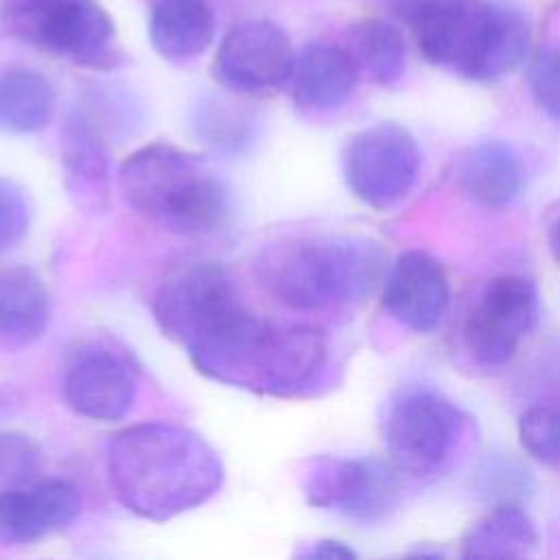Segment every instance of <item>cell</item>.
<instances>
[{
    "label": "cell",
    "instance_id": "cell-15",
    "mask_svg": "<svg viewBox=\"0 0 560 560\" xmlns=\"http://www.w3.org/2000/svg\"><path fill=\"white\" fill-rule=\"evenodd\" d=\"M81 510L77 488L63 479L31 481L0 494V540L26 545L68 527Z\"/></svg>",
    "mask_w": 560,
    "mask_h": 560
},
{
    "label": "cell",
    "instance_id": "cell-3",
    "mask_svg": "<svg viewBox=\"0 0 560 560\" xmlns=\"http://www.w3.org/2000/svg\"><path fill=\"white\" fill-rule=\"evenodd\" d=\"M129 208L175 234H208L223 225L230 197L223 179L199 155L155 142L133 151L118 168Z\"/></svg>",
    "mask_w": 560,
    "mask_h": 560
},
{
    "label": "cell",
    "instance_id": "cell-27",
    "mask_svg": "<svg viewBox=\"0 0 560 560\" xmlns=\"http://www.w3.org/2000/svg\"><path fill=\"white\" fill-rule=\"evenodd\" d=\"M31 221V210L24 190L11 179L0 177V252L15 247Z\"/></svg>",
    "mask_w": 560,
    "mask_h": 560
},
{
    "label": "cell",
    "instance_id": "cell-13",
    "mask_svg": "<svg viewBox=\"0 0 560 560\" xmlns=\"http://www.w3.org/2000/svg\"><path fill=\"white\" fill-rule=\"evenodd\" d=\"M536 313L538 295L527 278L514 273L494 278L464 324L466 350L486 368L505 365L532 330Z\"/></svg>",
    "mask_w": 560,
    "mask_h": 560
},
{
    "label": "cell",
    "instance_id": "cell-12",
    "mask_svg": "<svg viewBox=\"0 0 560 560\" xmlns=\"http://www.w3.org/2000/svg\"><path fill=\"white\" fill-rule=\"evenodd\" d=\"M61 392L74 413L96 422H114L133 407L138 370L127 352L85 341L66 359Z\"/></svg>",
    "mask_w": 560,
    "mask_h": 560
},
{
    "label": "cell",
    "instance_id": "cell-23",
    "mask_svg": "<svg viewBox=\"0 0 560 560\" xmlns=\"http://www.w3.org/2000/svg\"><path fill=\"white\" fill-rule=\"evenodd\" d=\"M348 52L352 55L359 74H365L378 85L396 83L405 70L402 33L381 18L361 20L350 28Z\"/></svg>",
    "mask_w": 560,
    "mask_h": 560
},
{
    "label": "cell",
    "instance_id": "cell-28",
    "mask_svg": "<svg viewBox=\"0 0 560 560\" xmlns=\"http://www.w3.org/2000/svg\"><path fill=\"white\" fill-rule=\"evenodd\" d=\"M466 0H387L389 11L405 22L409 28L422 26L431 20H438L457 7H462Z\"/></svg>",
    "mask_w": 560,
    "mask_h": 560
},
{
    "label": "cell",
    "instance_id": "cell-7",
    "mask_svg": "<svg viewBox=\"0 0 560 560\" xmlns=\"http://www.w3.org/2000/svg\"><path fill=\"white\" fill-rule=\"evenodd\" d=\"M4 31L74 66L107 70L120 59L116 28L96 0H2Z\"/></svg>",
    "mask_w": 560,
    "mask_h": 560
},
{
    "label": "cell",
    "instance_id": "cell-16",
    "mask_svg": "<svg viewBox=\"0 0 560 560\" xmlns=\"http://www.w3.org/2000/svg\"><path fill=\"white\" fill-rule=\"evenodd\" d=\"M357 81L359 68L348 48L317 42L295 57L291 92L302 109L328 112L350 98Z\"/></svg>",
    "mask_w": 560,
    "mask_h": 560
},
{
    "label": "cell",
    "instance_id": "cell-8",
    "mask_svg": "<svg viewBox=\"0 0 560 560\" xmlns=\"http://www.w3.org/2000/svg\"><path fill=\"white\" fill-rule=\"evenodd\" d=\"M462 418L451 400L424 387L394 398L385 416V446L396 468L411 475L435 472L451 455Z\"/></svg>",
    "mask_w": 560,
    "mask_h": 560
},
{
    "label": "cell",
    "instance_id": "cell-20",
    "mask_svg": "<svg viewBox=\"0 0 560 560\" xmlns=\"http://www.w3.org/2000/svg\"><path fill=\"white\" fill-rule=\"evenodd\" d=\"M50 319V295L44 280L28 267L0 273V339L28 343L44 335Z\"/></svg>",
    "mask_w": 560,
    "mask_h": 560
},
{
    "label": "cell",
    "instance_id": "cell-18",
    "mask_svg": "<svg viewBox=\"0 0 560 560\" xmlns=\"http://www.w3.org/2000/svg\"><path fill=\"white\" fill-rule=\"evenodd\" d=\"M153 48L168 61L199 57L214 37V13L208 0H153L149 18Z\"/></svg>",
    "mask_w": 560,
    "mask_h": 560
},
{
    "label": "cell",
    "instance_id": "cell-1",
    "mask_svg": "<svg viewBox=\"0 0 560 560\" xmlns=\"http://www.w3.org/2000/svg\"><path fill=\"white\" fill-rule=\"evenodd\" d=\"M114 497L136 516L168 521L212 499L223 486V462L192 429L140 422L116 431L105 448Z\"/></svg>",
    "mask_w": 560,
    "mask_h": 560
},
{
    "label": "cell",
    "instance_id": "cell-4",
    "mask_svg": "<svg viewBox=\"0 0 560 560\" xmlns=\"http://www.w3.org/2000/svg\"><path fill=\"white\" fill-rule=\"evenodd\" d=\"M328 365V341L304 324H280L258 315L214 359L199 368L206 376L269 396H302Z\"/></svg>",
    "mask_w": 560,
    "mask_h": 560
},
{
    "label": "cell",
    "instance_id": "cell-11",
    "mask_svg": "<svg viewBox=\"0 0 560 560\" xmlns=\"http://www.w3.org/2000/svg\"><path fill=\"white\" fill-rule=\"evenodd\" d=\"M295 55L289 35L269 20H247L219 44L214 79L245 96H269L291 81Z\"/></svg>",
    "mask_w": 560,
    "mask_h": 560
},
{
    "label": "cell",
    "instance_id": "cell-5",
    "mask_svg": "<svg viewBox=\"0 0 560 560\" xmlns=\"http://www.w3.org/2000/svg\"><path fill=\"white\" fill-rule=\"evenodd\" d=\"M153 317L162 332L179 343L199 365L228 343L256 315L252 313L234 278L217 262H188L171 271L158 287Z\"/></svg>",
    "mask_w": 560,
    "mask_h": 560
},
{
    "label": "cell",
    "instance_id": "cell-9",
    "mask_svg": "<svg viewBox=\"0 0 560 560\" xmlns=\"http://www.w3.org/2000/svg\"><path fill=\"white\" fill-rule=\"evenodd\" d=\"M420 151L396 122H378L354 133L343 149V177L352 195L370 208L396 206L413 186Z\"/></svg>",
    "mask_w": 560,
    "mask_h": 560
},
{
    "label": "cell",
    "instance_id": "cell-17",
    "mask_svg": "<svg viewBox=\"0 0 560 560\" xmlns=\"http://www.w3.org/2000/svg\"><path fill=\"white\" fill-rule=\"evenodd\" d=\"M66 182L79 203L101 208L109 192V164L98 125L85 109H74L63 127L61 149Z\"/></svg>",
    "mask_w": 560,
    "mask_h": 560
},
{
    "label": "cell",
    "instance_id": "cell-30",
    "mask_svg": "<svg viewBox=\"0 0 560 560\" xmlns=\"http://www.w3.org/2000/svg\"><path fill=\"white\" fill-rule=\"evenodd\" d=\"M551 247H553V254H556V258L560 262V219L556 221L553 232H551Z\"/></svg>",
    "mask_w": 560,
    "mask_h": 560
},
{
    "label": "cell",
    "instance_id": "cell-26",
    "mask_svg": "<svg viewBox=\"0 0 560 560\" xmlns=\"http://www.w3.org/2000/svg\"><path fill=\"white\" fill-rule=\"evenodd\" d=\"M527 81L534 103L560 122V44L538 52L529 66Z\"/></svg>",
    "mask_w": 560,
    "mask_h": 560
},
{
    "label": "cell",
    "instance_id": "cell-6",
    "mask_svg": "<svg viewBox=\"0 0 560 560\" xmlns=\"http://www.w3.org/2000/svg\"><path fill=\"white\" fill-rule=\"evenodd\" d=\"M411 33L424 59L472 81L501 79L529 48V24L523 13L492 0H466Z\"/></svg>",
    "mask_w": 560,
    "mask_h": 560
},
{
    "label": "cell",
    "instance_id": "cell-25",
    "mask_svg": "<svg viewBox=\"0 0 560 560\" xmlns=\"http://www.w3.org/2000/svg\"><path fill=\"white\" fill-rule=\"evenodd\" d=\"M39 464V446L28 435L0 431V494L35 481Z\"/></svg>",
    "mask_w": 560,
    "mask_h": 560
},
{
    "label": "cell",
    "instance_id": "cell-19",
    "mask_svg": "<svg viewBox=\"0 0 560 560\" xmlns=\"http://www.w3.org/2000/svg\"><path fill=\"white\" fill-rule=\"evenodd\" d=\"M464 190L483 208L510 206L523 186V168L516 151L501 140L475 144L462 162Z\"/></svg>",
    "mask_w": 560,
    "mask_h": 560
},
{
    "label": "cell",
    "instance_id": "cell-24",
    "mask_svg": "<svg viewBox=\"0 0 560 560\" xmlns=\"http://www.w3.org/2000/svg\"><path fill=\"white\" fill-rule=\"evenodd\" d=\"M521 446L542 464H560V402L529 407L518 420Z\"/></svg>",
    "mask_w": 560,
    "mask_h": 560
},
{
    "label": "cell",
    "instance_id": "cell-14",
    "mask_svg": "<svg viewBox=\"0 0 560 560\" xmlns=\"http://www.w3.org/2000/svg\"><path fill=\"white\" fill-rule=\"evenodd\" d=\"M451 300L448 276L438 258L409 249L396 258L385 284L387 313L413 332H431L440 326Z\"/></svg>",
    "mask_w": 560,
    "mask_h": 560
},
{
    "label": "cell",
    "instance_id": "cell-22",
    "mask_svg": "<svg viewBox=\"0 0 560 560\" xmlns=\"http://www.w3.org/2000/svg\"><path fill=\"white\" fill-rule=\"evenodd\" d=\"M57 105L52 83L33 68H7L0 72V129L35 133L44 129Z\"/></svg>",
    "mask_w": 560,
    "mask_h": 560
},
{
    "label": "cell",
    "instance_id": "cell-10",
    "mask_svg": "<svg viewBox=\"0 0 560 560\" xmlns=\"http://www.w3.org/2000/svg\"><path fill=\"white\" fill-rule=\"evenodd\" d=\"M306 501L359 523L383 521L398 503V479L378 459L319 457L304 475Z\"/></svg>",
    "mask_w": 560,
    "mask_h": 560
},
{
    "label": "cell",
    "instance_id": "cell-21",
    "mask_svg": "<svg viewBox=\"0 0 560 560\" xmlns=\"http://www.w3.org/2000/svg\"><path fill=\"white\" fill-rule=\"evenodd\" d=\"M538 529L518 505L503 503L475 521L462 538L464 558H523L536 551Z\"/></svg>",
    "mask_w": 560,
    "mask_h": 560
},
{
    "label": "cell",
    "instance_id": "cell-29",
    "mask_svg": "<svg viewBox=\"0 0 560 560\" xmlns=\"http://www.w3.org/2000/svg\"><path fill=\"white\" fill-rule=\"evenodd\" d=\"M304 556H308V558H354L357 553L339 540H317L308 551H304Z\"/></svg>",
    "mask_w": 560,
    "mask_h": 560
},
{
    "label": "cell",
    "instance_id": "cell-2",
    "mask_svg": "<svg viewBox=\"0 0 560 560\" xmlns=\"http://www.w3.org/2000/svg\"><path fill=\"white\" fill-rule=\"evenodd\" d=\"M381 267L378 245L357 236H284L256 258L262 289L293 311L354 302L372 291Z\"/></svg>",
    "mask_w": 560,
    "mask_h": 560
}]
</instances>
